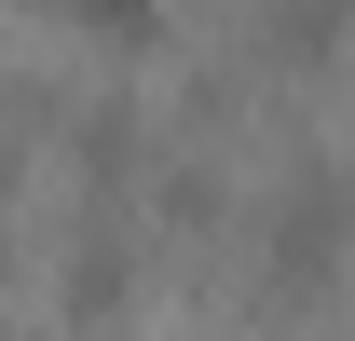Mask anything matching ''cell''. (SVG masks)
Masks as SVG:
<instances>
[{
    "mask_svg": "<svg viewBox=\"0 0 355 341\" xmlns=\"http://www.w3.org/2000/svg\"><path fill=\"white\" fill-rule=\"evenodd\" d=\"M260 259H273V287H287V300H314V287L355 259V164H342V150H301V164L273 177Z\"/></svg>",
    "mask_w": 355,
    "mask_h": 341,
    "instance_id": "cell-1",
    "label": "cell"
},
{
    "mask_svg": "<svg viewBox=\"0 0 355 341\" xmlns=\"http://www.w3.org/2000/svg\"><path fill=\"white\" fill-rule=\"evenodd\" d=\"M55 300H69V314H123V300H137V259H123V232H110V218L55 259Z\"/></svg>",
    "mask_w": 355,
    "mask_h": 341,
    "instance_id": "cell-2",
    "label": "cell"
},
{
    "mask_svg": "<svg viewBox=\"0 0 355 341\" xmlns=\"http://www.w3.org/2000/svg\"><path fill=\"white\" fill-rule=\"evenodd\" d=\"M69 42H110V55H150L164 42V0H42Z\"/></svg>",
    "mask_w": 355,
    "mask_h": 341,
    "instance_id": "cell-3",
    "label": "cell"
},
{
    "mask_svg": "<svg viewBox=\"0 0 355 341\" xmlns=\"http://www.w3.org/2000/svg\"><path fill=\"white\" fill-rule=\"evenodd\" d=\"M260 28H273V55H301V69H328V55L355 42V0H273Z\"/></svg>",
    "mask_w": 355,
    "mask_h": 341,
    "instance_id": "cell-4",
    "label": "cell"
},
{
    "mask_svg": "<svg viewBox=\"0 0 355 341\" xmlns=\"http://www.w3.org/2000/svg\"><path fill=\"white\" fill-rule=\"evenodd\" d=\"M0 218H14V137H0Z\"/></svg>",
    "mask_w": 355,
    "mask_h": 341,
    "instance_id": "cell-5",
    "label": "cell"
}]
</instances>
